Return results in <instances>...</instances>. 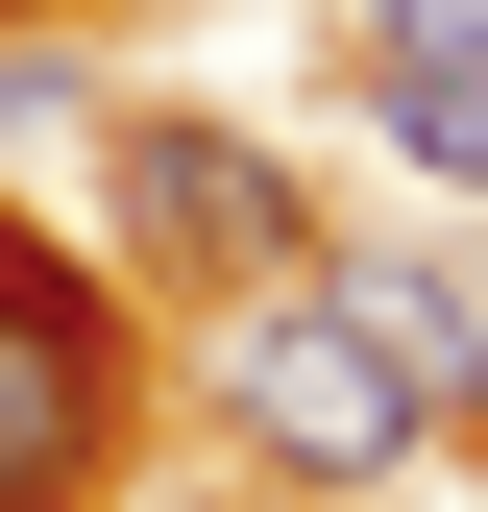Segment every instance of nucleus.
Masks as SVG:
<instances>
[{"label": "nucleus", "instance_id": "nucleus-5", "mask_svg": "<svg viewBox=\"0 0 488 512\" xmlns=\"http://www.w3.org/2000/svg\"><path fill=\"white\" fill-rule=\"evenodd\" d=\"M366 317H391V366H415L440 439H464V415H488V293H464V269H366Z\"/></svg>", "mask_w": 488, "mask_h": 512}, {"label": "nucleus", "instance_id": "nucleus-2", "mask_svg": "<svg viewBox=\"0 0 488 512\" xmlns=\"http://www.w3.org/2000/svg\"><path fill=\"white\" fill-rule=\"evenodd\" d=\"M98 196H122V244H147L171 293H244V269H318V196H293L244 122H98Z\"/></svg>", "mask_w": 488, "mask_h": 512}, {"label": "nucleus", "instance_id": "nucleus-4", "mask_svg": "<svg viewBox=\"0 0 488 512\" xmlns=\"http://www.w3.org/2000/svg\"><path fill=\"white\" fill-rule=\"evenodd\" d=\"M366 98H391V147L440 196H488V49H366Z\"/></svg>", "mask_w": 488, "mask_h": 512}, {"label": "nucleus", "instance_id": "nucleus-7", "mask_svg": "<svg viewBox=\"0 0 488 512\" xmlns=\"http://www.w3.org/2000/svg\"><path fill=\"white\" fill-rule=\"evenodd\" d=\"M366 49H488V0H366Z\"/></svg>", "mask_w": 488, "mask_h": 512}, {"label": "nucleus", "instance_id": "nucleus-3", "mask_svg": "<svg viewBox=\"0 0 488 512\" xmlns=\"http://www.w3.org/2000/svg\"><path fill=\"white\" fill-rule=\"evenodd\" d=\"M98 439H122V366H98V293L49 269V244H0V512L98 488Z\"/></svg>", "mask_w": 488, "mask_h": 512}, {"label": "nucleus", "instance_id": "nucleus-1", "mask_svg": "<svg viewBox=\"0 0 488 512\" xmlns=\"http://www.w3.org/2000/svg\"><path fill=\"white\" fill-rule=\"evenodd\" d=\"M196 391H220V439L269 488H391L415 439H440V391L391 366V317H366V269L318 244V269H244L220 317H196Z\"/></svg>", "mask_w": 488, "mask_h": 512}, {"label": "nucleus", "instance_id": "nucleus-6", "mask_svg": "<svg viewBox=\"0 0 488 512\" xmlns=\"http://www.w3.org/2000/svg\"><path fill=\"white\" fill-rule=\"evenodd\" d=\"M0 147H98V98H74V49H25V74H0Z\"/></svg>", "mask_w": 488, "mask_h": 512}]
</instances>
